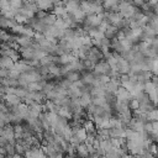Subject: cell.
<instances>
[{"mask_svg":"<svg viewBox=\"0 0 158 158\" xmlns=\"http://www.w3.org/2000/svg\"><path fill=\"white\" fill-rule=\"evenodd\" d=\"M36 6L41 10H48L53 6L52 0H36Z\"/></svg>","mask_w":158,"mask_h":158,"instance_id":"7a4b0ae2","label":"cell"},{"mask_svg":"<svg viewBox=\"0 0 158 158\" xmlns=\"http://www.w3.org/2000/svg\"><path fill=\"white\" fill-rule=\"evenodd\" d=\"M107 69H109L107 64H104V63H101V64H99L96 67V72H99V73H106Z\"/></svg>","mask_w":158,"mask_h":158,"instance_id":"277c9868","label":"cell"},{"mask_svg":"<svg viewBox=\"0 0 158 158\" xmlns=\"http://www.w3.org/2000/svg\"><path fill=\"white\" fill-rule=\"evenodd\" d=\"M22 0H9V6L10 9L15 10V11H19L21 7H22Z\"/></svg>","mask_w":158,"mask_h":158,"instance_id":"3957f363","label":"cell"},{"mask_svg":"<svg viewBox=\"0 0 158 158\" xmlns=\"http://www.w3.org/2000/svg\"><path fill=\"white\" fill-rule=\"evenodd\" d=\"M64 7H65L67 12L72 14L73 11H75L77 9H79V1L78 0H67L64 2Z\"/></svg>","mask_w":158,"mask_h":158,"instance_id":"6da1fadb","label":"cell"},{"mask_svg":"<svg viewBox=\"0 0 158 158\" xmlns=\"http://www.w3.org/2000/svg\"><path fill=\"white\" fill-rule=\"evenodd\" d=\"M91 1H96V2H100V1H104V0H91Z\"/></svg>","mask_w":158,"mask_h":158,"instance_id":"5b68a950","label":"cell"}]
</instances>
